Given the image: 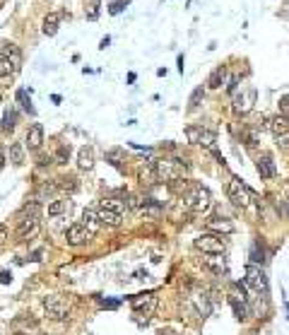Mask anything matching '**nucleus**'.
<instances>
[{"mask_svg":"<svg viewBox=\"0 0 289 335\" xmlns=\"http://www.w3.org/2000/svg\"><path fill=\"white\" fill-rule=\"evenodd\" d=\"M77 167L82 169V171H89V169L94 167V150L92 147L84 145L82 150L77 152Z\"/></svg>","mask_w":289,"mask_h":335,"instance_id":"a211bd4d","label":"nucleus"},{"mask_svg":"<svg viewBox=\"0 0 289 335\" xmlns=\"http://www.w3.org/2000/svg\"><path fill=\"white\" fill-rule=\"evenodd\" d=\"M253 99H256V89H251L246 99H244V97H234V111H236V113L251 111V104H253Z\"/></svg>","mask_w":289,"mask_h":335,"instance_id":"4be33fe9","label":"nucleus"},{"mask_svg":"<svg viewBox=\"0 0 289 335\" xmlns=\"http://www.w3.org/2000/svg\"><path fill=\"white\" fill-rule=\"evenodd\" d=\"M12 335H29V333H22V331H19V333H12Z\"/></svg>","mask_w":289,"mask_h":335,"instance_id":"49530a36","label":"nucleus"},{"mask_svg":"<svg viewBox=\"0 0 289 335\" xmlns=\"http://www.w3.org/2000/svg\"><path fill=\"white\" fill-rule=\"evenodd\" d=\"M280 113H282V116H289V97L280 99Z\"/></svg>","mask_w":289,"mask_h":335,"instance_id":"58836bf2","label":"nucleus"},{"mask_svg":"<svg viewBox=\"0 0 289 335\" xmlns=\"http://www.w3.org/2000/svg\"><path fill=\"white\" fill-rule=\"evenodd\" d=\"M128 2H130V0H118V2H113V5H111V10H109V12H111V14L123 12V7L128 5Z\"/></svg>","mask_w":289,"mask_h":335,"instance_id":"e433bc0d","label":"nucleus"},{"mask_svg":"<svg viewBox=\"0 0 289 335\" xmlns=\"http://www.w3.org/2000/svg\"><path fill=\"white\" fill-rule=\"evenodd\" d=\"M207 229L210 232H220V234H232L234 232V224H232V220H227V217H212V220H207Z\"/></svg>","mask_w":289,"mask_h":335,"instance_id":"dca6fc26","label":"nucleus"},{"mask_svg":"<svg viewBox=\"0 0 289 335\" xmlns=\"http://www.w3.org/2000/svg\"><path fill=\"white\" fill-rule=\"evenodd\" d=\"M58 24H60V14L58 12L46 14V19H43V34L46 36H53L55 31H58Z\"/></svg>","mask_w":289,"mask_h":335,"instance_id":"5701e85b","label":"nucleus"},{"mask_svg":"<svg viewBox=\"0 0 289 335\" xmlns=\"http://www.w3.org/2000/svg\"><path fill=\"white\" fill-rule=\"evenodd\" d=\"M89 237H92V232H89L82 222L70 224L68 232H65V241H68L70 246H82L84 241H89Z\"/></svg>","mask_w":289,"mask_h":335,"instance_id":"9d476101","label":"nucleus"},{"mask_svg":"<svg viewBox=\"0 0 289 335\" xmlns=\"http://www.w3.org/2000/svg\"><path fill=\"white\" fill-rule=\"evenodd\" d=\"M43 145V126L41 123H34L27 130V147L29 150H39Z\"/></svg>","mask_w":289,"mask_h":335,"instance_id":"4468645a","label":"nucleus"},{"mask_svg":"<svg viewBox=\"0 0 289 335\" xmlns=\"http://www.w3.org/2000/svg\"><path fill=\"white\" fill-rule=\"evenodd\" d=\"M159 335H176L171 328H164V331H159Z\"/></svg>","mask_w":289,"mask_h":335,"instance_id":"37998d69","label":"nucleus"},{"mask_svg":"<svg viewBox=\"0 0 289 335\" xmlns=\"http://www.w3.org/2000/svg\"><path fill=\"white\" fill-rule=\"evenodd\" d=\"M258 174H261V179H273L277 174V169H275V162L265 154V157H261L258 159Z\"/></svg>","mask_w":289,"mask_h":335,"instance_id":"aec40b11","label":"nucleus"},{"mask_svg":"<svg viewBox=\"0 0 289 335\" xmlns=\"http://www.w3.org/2000/svg\"><path fill=\"white\" fill-rule=\"evenodd\" d=\"M229 304H232V309H234L236 319H239V321H246V319H248L246 299H244V297H239V294H232V297H229Z\"/></svg>","mask_w":289,"mask_h":335,"instance_id":"f3484780","label":"nucleus"},{"mask_svg":"<svg viewBox=\"0 0 289 335\" xmlns=\"http://www.w3.org/2000/svg\"><path fill=\"white\" fill-rule=\"evenodd\" d=\"M17 70L10 65V63H5V60H0V77H7V75H14Z\"/></svg>","mask_w":289,"mask_h":335,"instance_id":"c9c22d12","label":"nucleus"},{"mask_svg":"<svg viewBox=\"0 0 289 335\" xmlns=\"http://www.w3.org/2000/svg\"><path fill=\"white\" fill-rule=\"evenodd\" d=\"M82 224L84 227H87V229H89V232H92V234H94L96 232V227H99V217H96V210H84L82 212Z\"/></svg>","mask_w":289,"mask_h":335,"instance_id":"393cba45","label":"nucleus"},{"mask_svg":"<svg viewBox=\"0 0 289 335\" xmlns=\"http://www.w3.org/2000/svg\"><path fill=\"white\" fill-rule=\"evenodd\" d=\"M10 280H12V275H10L7 270H2V273H0V282H2V285H7Z\"/></svg>","mask_w":289,"mask_h":335,"instance_id":"a19ab883","label":"nucleus"},{"mask_svg":"<svg viewBox=\"0 0 289 335\" xmlns=\"http://www.w3.org/2000/svg\"><path fill=\"white\" fill-rule=\"evenodd\" d=\"M7 227H5V224H0V251H2V249H5V244H7Z\"/></svg>","mask_w":289,"mask_h":335,"instance_id":"4c0bfd02","label":"nucleus"},{"mask_svg":"<svg viewBox=\"0 0 289 335\" xmlns=\"http://www.w3.org/2000/svg\"><path fill=\"white\" fill-rule=\"evenodd\" d=\"M17 101H19V104H22L31 116L36 113V111H34V106H31V101H29V97H27V89H19V92H17Z\"/></svg>","mask_w":289,"mask_h":335,"instance_id":"473e14b6","label":"nucleus"},{"mask_svg":"<svg viewBox=\"0 0 289 335\" xmlns=\"http://www.w3.org/2000/svg\"><path fill=\"white\" fill-rule=\"evenodd\" d=\"M43 309L46 314L53 319V321H63L70 316V302L63 297V294H48L43 299Z\"/></svg>","mask_w":289,"mask_h":335,"instance_id":"39448f33","label":"nucleus"},{"mask_svg":"<svg viewBox=\"0 0 289 335\" xmlns=\"http://www.w3.org/2000/svg\"><path fill=\"white\" fill-rule=\"evenodd\" d=\"M183 203H186V208L195 212V215H205L210 205H212V196H210V191L203 188V186H198V183H193L191 191L183 196Z\"/></svg>","mask_w":289,"mask_h":335,"instance_id":"20e7f679","label":"nucleus"},{"mask_svg":"<svg viewBox=\"0 0 289 335\" xmlns=\"http://www.w3.org/2000/svg\"><path fill=\"white\" fill-rule=\"evenodd\" d=\"M0 101H2V97H0Z\"/></svg>","mask_w":289,"mask_h":335,"instance_id":"09e8293b","label":"nucleus"},{"mask_svg":"<svg viewBox=\"0 0 289 335\" xmlns=\"http://www.w3.org/2000/svg\"><path fill=\"white\" fill-rule=\"evenodd\" d=\"M224 82H227V68H224V65H217V68L210 72V77H207V87L220 89Z\"/></svg>","mask_w":289,"mask_h":335,"instance_id":"6ab92c4d","label":"nucleus"},{"mask_svg":"<svg viewBox=\"0 0 289 335\" xmlns=\"http://www.w3.org/2000/svg\"><path fill=\"white\" fill-rule=\"evenodd\" d=\"M193 246H195L198 251L207 253V256H222V253L227 251V244H224V239L217 237V234H212V232H207V234H200V237L193 241Z\"/></svg>","mask_w":289,"mask_h":335,"instance_id":"423d86ee","label":"nucleus"},{"mask_svg":"<svg viewBox=\"0 0 289 335\" xmlns=\"http://www.w3.org/2000/svg\"><path fill=\"white\" fill-rule=\"evenodd\" d=\"M239 82H241V75H234V77L229 80V84H227V89H229V92H236V87H239Z\"/></svg>","mask_w":289,"mask_h":335,"instance_id":"ea45409f","label":"nucleus"},{"mask_svg":"<svg viewBox=\"0 0 289 335\" xmlns=\"http://www.w3.org/2000/svg\"><path fill=\"white\" fill-rule=\"evenodd\" d=\"M186 138L188 142L193 145H203V147H215V142H217V135L210 130V128H203V126H188L186 128Z\"/></svg>","mask_w":289,"mask_h":335,"instance_id":"0eeeda50","label":"nucleus"},{"mask_svg":"<svg viewBox=\"0 0 289 335\" xmlns=\"http://www.w3.org/2000/svg\"><path fill=\"white\" fill-rule=\"evenodd\" d=\"M140 212H142L145 217H157V215L162 212V205H159L154 198H145L142 205H140Z\"/></svg>","mask_w":289,"mask_h":335,"instance_id":"412c9836","label":"nucleus"},{"mask_svg":"<svg viewBox=\"0 0 289 335\" xmlns=\"http://www.w3.org/2000/svg\"><path fill=\"white\" fill-rule=\"evenodd\" d=\"M2 159H5V157H2V154H0V169H2Z\"/></svg>","mask_w":289,"mask_h":335,"instance_id":"a18cd8bd","label":"nucleus"},{"mask_svg":"<svg viewBox=\"0 0 289 335\" xmlns=\"http://www.w3.org/2000/svg\"><path fill=\"white\" fill-rule=\"evenodd\" d=\"M152 167H154V176H157V181H179L181 171L183 169H188L186 164V159H157V162H152Z\"/></svg>","mask_w":289,"mask_h":335,"instance_id":"f03ea898","label":"nucleus"},{"mask_svg":"<svg viewBox=\"0 0 289 335\" xmlns=\"http://www.w3.org/2000/svg\"><path fill=\"white\" fill-rule=\"evenodd\" d=\"M227 198L232 200V205L239 210L248 208V188L246 186H241V181H229L227 183Z\"/></svg>","mask_w":289,"mask_h":335,"instance_id":"1a4fd4ad","label":"nucleus"},{"mask_svg":"<svg viewBox=\"0 0 289 335\" xmlns=\"http://www.w3.org/2000/svg\"><path fill=\"white\" fill-rule=\"evenodd\" d=\"M96 217H99V224H106V227H121L123 224V203L113 200V198H106L99 203V210H96Z\"/></svg>","mask_w":289,"mask_h":335,"instance_id":"7ed1b4c3","label":"nucleus"},{"mask_svg":"<svg viewBox=\"0 0 289 335\" xmlns=\"http://www.w3.org/2000/svg\"><path fill=\"white\" fill-rule=\"evenodd\" d=\"M39 217H41V205H39V200H31L29 205L22 208L19 222H17V229H14L17 241H27V239L39 229Z\"/></svg>","mask_w":289,"mask_h":335,"instance_id":"f257e3e1","label":"nucleus"},{"mask_svg":"<svg viewBox=\"0 0 289 335\" xmlns=\"http://www.w3.org/2000/svg\"><path fill=\"white\" fill-rule=\"evenodd\" d=\"M2 60L10 63L14 70H19V65H22V53H19V48H17L14 43H5V46H2Z\"/></svg>","mask_w":289,"mask_h":335,"instance_id":"ddd939ff","label":"nucleus"},{"mask_svg":"<svg viewBox=\"0 0 289 335\" xmlns=\"http://www.w3.org/2000/svg\"><path fill=\"white\" fill-rule=\"evenodd\" d=\"M183 335H195V333H183Z\"/></svg>","mask_w":289,"mask_h":335,"instance_id":"de8ad7c7","label":"nucleus"},{"mask_svg":"<svg viewBox=\"0 0 289 335\" xmlns=\"http://www.w3.org/2000/svg\"><path fill=\"white\" fill-rule=\"evenodd\" d=\"M58 188L65 191V193H75L80 188V183H77L75 176H63V179H58Z\"/></svg>","mask_w":289,"mask_h":335,"instance_id":"a878e982","label":"nucleus"},{"mask_svg":"<svg viewBox=\"0 0 289 335\" xmlns=\"http://www.w3.org/2000/svg\"><path fill=\"white\" fill-rule=\"evenodd\" d=\"M268 128L273 130V135H275L277 140H285V142L289 140V116H282V113L273 116L270 123H268Z\"/></svg>","mask_w":289,"mask_h":335,"instance_id":"9b49d317","label":"nucleus"},{"mask_svg":"<svg viewBox=\"0 0 289 335\" xmlns=\"http://www.w3.org/2000/svg\"><path fill=\"white\" fill-rule=\"evenodd\" d=\"M195 307H198V314H200V316H203V319H205L207 314H210V297H207L205 292L203 294H195Z\"/></svg>","mask_w":289,"mask_h":335,"instance_id":"bb28decb","label":"nucleus"},{"mask_svg":"<svg viewBox=\"0 0 289 335\" xmlns=\"http://www.w3.org/2000/svg\"><path fill=\"white\" fill-rule=\"evenodd\" d=\"M251 261H253V263H265V249H263L258 241H256L253 249H251Z\"/></svg>","mask_w":289,"mask_h":335,"instance_id":"7c9ffc66","label":"nucleus"},{"mask_svg":"<svg viewBox=\"0 0 289 335\" xmlns=\"http://www.w3.org/2000/svg\"><path fill=\"white\" fill-rule=\"evenodd\" d=\"M99 0H89V10H87V19H96L99 17Z\"/></svg>","mask_w":289,"mask_h":335,"instance_id":"f704fd0d","label":"nucleus"},{"mask_svg":"<svg viewBox=\"0 0 289 335\" xmlns=\"http://www.w3.org/2000/svg\"><path fill=\"white\" fill-rule=\"evenodd\" d=\"M10 162H12L14 167H19L24 162V145L22 142H12L10 145Z\"/></svg>","mask_w":289,"mask_h":335,"instance_id":"b1692460","label":"nucleus"},{"mask_svg":"<svg viewBox=\"0 0 289 335\" xmlns=\"http://www.w3.org/2000/svg\"><path fill=\"white\" fill-rule=\"evenodd\" d=\"M203 97H205V87H198V89H193L191 99H188V109H191V111H195V109L200 106Z\"/></svg>","mask_w":289,"mask_h":335,"instance_id":"cd10ccee","label":"nucleus"},{"mask_svg":"<svg viewBox=\"0 0 289 335\" xmlns=\"http://www.w3.org/2000/svg\"><path fill=\"white\" fill-rule=\"evenodd\" d=\"M154 307H157V297H154L152 292L133 297V311H138V314H145V316H150L152 311H154Z\"/></svg>","mask_w":289,"mask_h":335,"instance_id":"f8f14e48","label":"nucleus"},{"mask_svg":"<svg viewBox=\"0 0 289 335\" xmlns=\"http://www.w3.org/2000/svg\"><path fill=\"white\" fill-rule=\"evenodd\" d=\"M246 285L251 290H256L258 294H268V275H265V270L258 266H248L246 268Z\"/></svg>","mask_w":289,"mask_h":335,"instance_id":"6e6552de","label":"nucleus"},{"mask_svg":"<svg viewBox=\"0 0 289 335\" xmlns=\"http://www.w3.org/2000/svg\"><path fill=\"white\" fill-rule=\"evenodd\" d=\"M55 159H58V164H68V159H70V145H60V147H58V154H55Z\"/></svg>","mask_w":289,"mask_h":335,"instance_id":"72a5a7b5","label":"nucleus"},{"mask_svg":"<svg viewBox=\"0 0 289 335\" xmlns=\"http://www.w3.org/2000/svg\"><path fill=\"white\" fill-rule=\"evenodd\" d=\"M106 162H111L113 167L123 169V159H121V150H109V152H106Z\"/></svg>","mask_w":289,"mask_h":335,"instance_id":"2f4dec72","label":"nucleus"},{"mask_svg":"<svg viewBox=\"0 0 289 335\" xmlns=\"http://www.w3.org/2000/svg\"><path fill=\"white\" fill-rule=\"evenodd\" d=\"M68 210V200H53L51 205H48V217H58V215H63Z\"/></svg>","mask_w":289,"mask_h":335,"instance_id":"c85d7f7f","label":"nucleus"},{"mask_svg":"<svg viewBox=\"0 0 289 335\" xmlns=\"http://www.w3.org/2000/svg\"><path fill=\"white\" fill-rule=\"evenodd\" d=\"M17 126V111H5L2 116V130H14Z\"/></svg>","mask_w":289,"mask_h":335,"instance_id":"c756f323","label":"nucleus"},{"mask_svg":"<svg viewBox=\"0 0 289 335\" xmlns=\"http://www.w3.org/2000/svg\"><path fill=\"white\" fill-rule=\"evenodd\" d=\"M203 266H205V270L215 273V275H224L227 273V261L222 256H207V258H203Z\"/></svg>","mask_w":289,"mask_h":335,"instance_id":"2eb2a0df","label":"nucleus"},{"mask_svg":"<svg viewBox=\"0 0 289 335\" xmlns=\"http://www.w3.org/2000/svg\"><path fill=\"white\" fill-rule=\"evenodd\" d=\"M282 212H285V217H287V220H289V200H287V203H285V205H282Z\"/></svg>","mask_w":289,"mask_h":335,"instance_id":"79ce46f5","label":"nucleus"},{"mask_svg":"<svg viewBox=\"0 0 289 335\" xmlns=\"http://www.w3.org/2000/svg\"><path fill=\"white\" fill-rule=\"evenodd\" d=\"M109 43H111V39H109V36H106V39H101V46H99V48H106Z\"/></svg>","mask_w":289,"mask_h":335,"instance_id":"c03bdc74","label":"nucleus"}]
</instances>
